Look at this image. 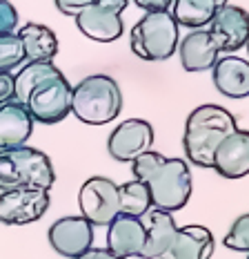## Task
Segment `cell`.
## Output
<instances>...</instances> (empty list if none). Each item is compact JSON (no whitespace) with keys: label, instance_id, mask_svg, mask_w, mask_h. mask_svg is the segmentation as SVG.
<instances>
[{"label":"cell","instance_id":"6da1fadb","mask_svg":"<svg viewBox=\"0 0 249 259\" xmlns=\"http://www.w3.org/2000/svg\"><path fill=\"white\" fill-rule=\"evenodd\" d=\"M238 130L236 116L220 105H200L187 116L182 148L187 159L198 168H212L216 148L225 137Z\"/></svg>","mask_w":249,"mask_h":259},{"label":"cell","instance_id":"7a4b0ae2","mask_svg":"<svg viewBox=\"0 0 249 259\" xmlns=\"http://www.w3.org/2000/svg\"><path fill=\"white\" fill-rule=\"evenodd\" d=\"M53 183L56 172L45 152L29 145L0 150V192L16 188H38L49 192Z\"/></svg>","mask_w":249,"mask_h":259},{"label":"cell","instance_id":"3957f363","mask_svg":"<svg viewBox=\"0 0 249 259\" xmlns=\"http://www.w3.org/2000/svg\"><path fill=\"white\" fill-rule=\"evenodd\" d=\"M122 110V92L107 74L85 76L72 92V114L87 125H105Z\"/></svg>","mask_w":249,"mask_h":259},{"label":"cell","instance_id":"277c9868","mask_svg":"<svg viewBox=\"0 0 249 259\" xmlns=\"http://www.w3.org/2000/svg\"><path fill=\"white\" fill-rule=\"evenodd\" d=\"M178 25L169 12L145 14L129 34L132 52L143 61H167L178 50Z\"/></svg>","mask_w":249,"mask_h":259},{"label":"cell","instance_id":"5b68a950","mask_svg":"<svg viewBox=\"0 0 249 259\" xmlns=\"http://www.w3.org/2000/svg\"><path fill=\"white\" fill-rule=\"evenodd\" d=\"M151 197V208L176 212L192 197V170L182 159H165L145 181Z\"/></svg>","mask_w":249,"mask_h":259},{"label":"cell","instance_id":"8992f818","mask_svg":"<svg viewBox=\"0 0 249 259\" xmlns=\"http://www.w3.org/2000/svg\"><path fill=\"white\" fill-rule=\"evenodd\" d=\"M72 83L65 78V74H60L38 85L29 94L25 107L29 110L34 123L38 121L45 125H53L72 114Z\"/></svg>","mask_w":249,"mask_h":259},{"label":"cell","instance_id":"52a82bcc","mask_svg":"<svg viewBox=\"0 0 249 259\" xmlns=\"http://www.w3.org/2000/svg\"><path fill=\"white\" fill-rule=\"evenodd\" d=\"M80 217L91 226H109L120 214L118 210V186L107 177H89L78 192Z\"/></svg>","mask_w":249,"mask_h":259},{"label":"cell","instance_id":"ba28073f","mask_svg":"<svg viewBox=\"0 0 249 259\" xmlns=\"http://www.w3.org/2000/svg\"><path fill=\"white\" fill-rule=\"evenodd\" d=\"M49 201V192L38 188H16V190L0 192V224H34L47 212Z\"/></svg>","mask_w":249,"mask_h":259},{"label":"cell","instance_id":"9c48e42d","mask_svg":"<svg viewBox=\"0 0 249 259\" xmlns=\"http://www.w3.org/2000/svg\"><path fill=\"white\" fill-rule=\"evenodd\" d=\"M154 143V127L143 118H127L107 139V152L111 159L129 163L143 152L151 150Z\"/></svg>","mask_w":249,"mask_h":259},{"label":"cell","instance_id":"30bf717a","mask_svg":"<svg viewBox=\"0 0 249 259\" xmlns=\"http://www.w3.org/2000/svg\"><path fill=\"white\" fill-rule=\"evenodd\" d=\"M249 16L242 7L227 3L225 7L216 9V14L209 20V36L216 42L220 54H234L240 47H245L247 40Z\"/></svg>","mask_w":249,"mask_h":259},{"label":"cell","instance_id":"8fae6325","mask_svg":"<svg viewBox=\"0 0 249 259\" xmlns=\"http://www.w3.org/2000/svg\"><path fill=\"white\" fill-rule=\"evenodd\" d=\"M49 246L60 257L76 259L94 248V226L85 217H60L49 228Z\"/></svg>","mask_w":249,"mask_h":259},{"label":"cell","instance_id":"7c38bea8","mask_svg":"<svg viewBox=\"0 0 249 259\" xmlns=\"http://www.w3.org/2000/svg\"><path fill=\"white\" fill-rule=\"evenodd\" d=\"M212 168L225 179H242L249 175V132L236 130L216 148Z\"/></svg>","mask_w":249,"mask_h":259},{"label":"cell","instance_id":"4fadbf2b","mask_svg":"<svg viewBox=\"0 0 249 259\" xmlns=\"http://www.w3.org/2000/svg\"><path fill=\"white\" fill-rule=\"evenodd\" d=\"M214 248L216 241L209 228L189 224L176 230L169 248L158 259H212Z\"/></svg>","mask_w":249,"mask_h":259},{"label":"cell","instance_id":"5bb4252c","mask_svg":"<svg viewBox=\"0 0 249 259\" xmlns=\"http://www.w3.org/2000/svg\"><path fill=\"white\" fill-rule=\"evenodd\" d=\"M145 248V228L138 217L118 214L107 226V250H111L116 257L129 259L140 257Z\"/></svg>","mask_w":249,"mask_h":259},{"label":"cell","instance_id":"9a60e30c","mask_svg":"<svg viewBox=\"0 0 249 259\" xmlns=\"http://www.w3.org/2000/svg\"><path fill=\"white\" fill-rule=\"evenodd\" d=\"M140 224L145 228V248H143V259H156L162 257V252L169 248L174 239L178 226L174 221V214L165 212L158 208H149L147 212L140 217Z\"/></svg>","mask_w":249,"mask_h":259},{"label":"cell","instance_id":"2e32d148","mask_svg":"<svg viewBox=\"0 0 249 259\" xmlns=\"http://www.w3.org/2000/svg\"><path fill=\"white\" fill-rule=\"evenodd\" d=\"M216 90L227 99L249 96V63L240 56H220L212 67Z\"/></svg>","mask_w":249,"mask_h":259},{"label":"cell","instance_id":"e0dca14e","mask_svg":"<svg viewBox=\"0 0 249 259\" xmlns=\"http://www.w3.org/2000/svg\"><path fill=\"white\" fill-rule=\"evenodd\" d=\"M178 56L187 72H207L220 58V52L207 29H194L185 38H180Z\"/></svg>","mask_w":249,"mask_h":259},{"label":"cell","instance_id":"ac0fdd59","mask_svg":"<svg viewBox=\"0 0 249 259\" xmlns=\"http://www.w3.org/2000/svg\"><path fill=\"white\" fill-rule=\"evenodd\" d=\"M31 132H34V118L23 103L9 101L0 105V150L25 145Z\"/></svg>","mask_w":249,"mask_h":259},{"label":"cell","instance_id":"d6986e66","mask_svg":"<svg viewBox=\"0 0 249 259\" xmlns=\"http://www.w3.org/2000/svg\"><path fill=\"white\" fill-rule=\"evenodd\" d=\"M76 25L87 38L96 42H113L122 36V18L113 12L98 7V5H89L83 12L76 16Z\"/></svg>","mask_w":249,"mask_h":259},{"label":"cell","instance_id":"ffe728a7","mask_svg":"<svg viewBox=\"0 0 249 259\" xmlns=\"http://www.w3.org/2000/svg\"><path fill=\"white\" fill-rule=\"evenodd\" d=\"M18 38L23 42L27 61H47L53 63V56L58 54V36L47 25L27 23L20 27Z\"/></svg>","mask_w":249,"mask_h":259},{"label":"cell","instance_id":"44dd1931","mask_svg":"<svg viewBox=\"0 0 249 259\" xmlns=\"http://www.w3.org/2000/svg\"><path fill=\"white\" fill-rule=\"evenodd\" d=\"M60 69L56 67L53 63H47V61H27L23 67L18 69V74H14V101L18 103H27L29 94L34 92L40 83L49 78H56L60 76Z\"/></svg>","mask_w":249,"mask_h":259},{"label":"cell","instance_id":"7402d4cb","mask_svg":"<svg viewBox=\"0 0 249 259\" xmlns=\"http://www.w3.org/2000/svg\"><path fill=\"white\" fill-rule=\"evenodd\" d=\"M216 9V0H174L169 14L178 27L203 29L205 25H209Z\"/></svg>","mask_w":249,"mask_h":259},{"label":"cell","instance_id":"603a6c76","mask_svg":"<svg viewBox=\"0 0 249 259\" xmlns=\"http://www.w3.org/2000/svg\"><path fill=\"white\" fill-rule=\"evenodd\" d=\"M149 208H151V197L145 183L134 179L118 186V210H120V214L140 219Z\"/></svg>","mask_w":249,"mask_h":259},{"label":"cell","instance_id":"cb8c5ba5","mask_svg":"<svg viewBox=\"0 0 249 259\" xmlns=\"http://www.w3.org/2000/svg\"><path fill=\"white\" fill-rule=\"evenodd\" d=\"M25 61V50L18 34H0V72L23 67Z\"/></svg>","mask_w":249,"mask_h":259},{"label":"cell","instance_id":"d4e9b609","mask_svg":"<svg viewBox=\"0 0 249 259\" xmlns=\"http://www.w3.org/2000/svg\"><path fill=\"white\" fill-rule=\"evenodd\" d=\"M223 244L236 252H247L249 250V214H240L231 228L227 230Z\"/></svg>","mask_w":249,"mask_h":259},{"label":"cell","instance_id":"484cf974","mask_svg":"<svg viewBox=\"0 0 249 259\" xmlns=\"http://www.w3.org/2000/svg\"><path fill=\"white\" fill-rule=\"evenodd\" d=\"M167 156H162L160 152H156V150H147V152H143L140 156H136V159L132 161V172H134V179L145 183L147 181V177L154 172L158 165L165 161Z\"/></svg>","mask_w":249,"mask_h":259},{"label":"cell","instance_id":"4316f807","mask_svg":"<svg viewBox=\"0 0 249 259\" xmlns=\"http://www.w3.org/2000/svg\"><path fill=\"white\" fill-rule=\"evenodd\" d=\"M18 29V9L9 0H0V34H16Z\"/></svg>","mask_w":249,"mask_h":259},{"label":"cell","instance_id":"83f0119b","mask_svg":"<svg viewBox=\"0 0 249 259\" xmlns=\"http://www.w3.org/2000/svg\"><path fill=\"white\" fill-rule=\"evenodd\" d=\"M58 7V12L65 14V16H78L80 12H83L85 7H89V5H94L96 0H53Z\"/></svg>","mask_w":249,"mask_h":259},{"label":"cell","instance_id":"f1b7e54d","mask_svg":"<svg viewBox=\"0 0 249 259\" xmlns=\"http://www.w3.org/2000/svg\"><path fill=\"white\" fill-rule=\"evenodd\" d=\"M129 3H136L145 14H158V12H169L174 0H129Z\"/></svg>","mask_w":249,"mask_h":259},{"label":"cell","instance_id":"f546056e","mask_svg":"<svg viewBox=\"0 0 249 259\" xmlns=\"http://www.w3.org/2000/svg\"><path fill=\"white\" fill-rule=\"evenodd\" d=\"M14 101V74L0 72V105Z\"/></svg>","mask_w":249,"mask_h":259},{"label":"cell","instance_id":"4dcf8cb0","mask_svg":"<svg viewBox=\"0 0 249 259\" xmlns=\"http://www.w3.org/2000/svg\"><path fill=\"white\" fill-rule=\"evenodd\" d=\"M96 5L102 9H107V12H113V14L120 16L125 9H127L129 0H96Z\"/></svg>","mask_w":249,"mask_h":259},{"label":"cell","instance_id":"1f68e13d","mask_svg":"<svg viewBox=\"0 0 249 259\" xmlns=\"http://www.w3.org/2000/svg\"><path fill=\"white\" fill-rule=\"evenodd\" d=\"M76 259H122V257H116L111 250H107V248H89L87 252H83V255Z\"/></svg>","mask_w":249,"mask_h":259},{"label":"cell","instance_id":"d6a6232c","mask_svg":"<svg viewBox=\"0 0 249 259\" xmlns=\"http://www.w3.org/2000/svg\"><path fill=\"white\" fill-rule=\"evenodd\" d=\"M227 3H229V0H216V7H218V9H220V7H225V5H227Z\"/></svg>","mask_w":249,"mask_h":259},{"label":"cell","instance_id":"836d02e7","mask_svg":"<svg viewBox=\"0 0 249 259\" xmlns=\"http://www.w3.org/2000/svg\"><path fill=\"white\" fill-rule=\"evenodd\" d=\"M156 259H158V257H156Z\"/></svg>","mask_w":249,"mask_h":259}]
</instances>
